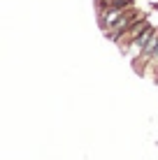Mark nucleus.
<instances>
[{"instance_id": "nucleus-1", "label": "nucleus", "mask_w": 158, "mask_h": 160, "mask_svg": "<svg viewBox=\"0 0 158 160\" xmlns=\"http://www.w3.org/2000/svg\"><path fill=\"white\" fill-rule=\"evenodd\" d=\"M142 16H144V14H142V12H140V9L135 7V5H133V7L123 9V12H121V16L116 19V23H114L112 28H107L105 32H102V35H105V37H107L110 42H116V40H119V35H121L123 30H128L130 26H133L135 21H140Z\"/></svg>"}, {"instance_id": "nucleus-2", "label": "nucleus", "mask_w": 158, "mask_h": 160, "mask_svg": "<svg viewBox=\"0 0 158 160\" xmlns=\"http://www.w3.org/2000/svg\"><path fill=\"white\" fill-rule=\"evenodd\" d=\"M149 26H151V23L146 21V16H142V19H140V21H135V23L130 26L128 30H123L121 35H119V40L114 42V44L119 47V51H121V53H126V51H128V47L135 42V37H140L146 28H149Z\"/></svg>"}, {"instance_id": "nucleus-3", "label": "nucleus", "mask_w": 158, "mask_h": 160, "mask_svg": "<svg viewBox=\"0 0 158 160\" xmlns=\"http://www.w3.org/2000/svg\"><path fill=\"white\" fill-rule=\"evenodd\" d=\"M154 30H156L154 26H149V28H146V30H144V32H142V35H140V37H135V42H133V44H130V47H128V51L123 53V56H128V58H130V63H133V60L137 58L140 53H142L144 44L149 42V37L154 35Z\"/></svg>"}, {"instance_id": "nucleus-4", "label": "nucleus", "mask_w": 158, "mask_h": 160, "mask_svg": "<svg viewBox=\"0 0 158 160\" xmlns=\"http://www.w3.org/2000/svg\"><path fill=\"white\" fill-rule=\"evenodd\" d=\"M144 72H154L158 77V44H156V51H154V56H151V60H149V65H146Z\"/></svg>"}]
</instances>
